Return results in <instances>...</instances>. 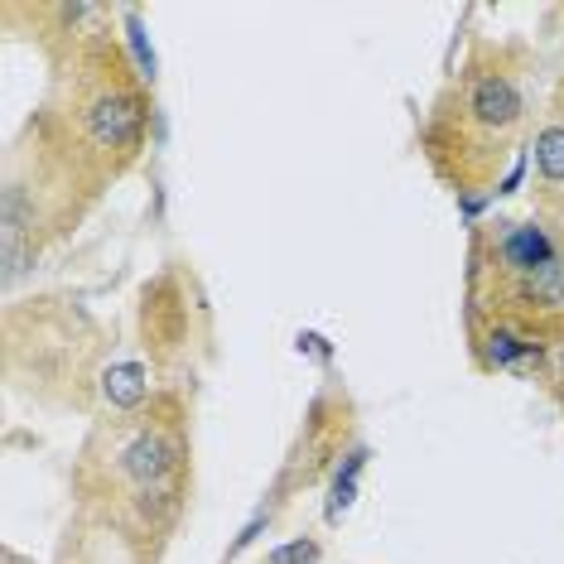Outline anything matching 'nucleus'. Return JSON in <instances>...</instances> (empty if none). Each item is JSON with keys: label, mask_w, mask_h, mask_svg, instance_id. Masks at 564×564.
<instances>
[{"label": "nucleus", "mask_w": 564, "mask_h": 564, "mask_svg": "<svg viewBox=\"0 0 564 564\" xmlns=\"http://www.w3.org/2000/svg\"><path fill=\"white\" fill-rule=\"evenodd\" d=\"M135 352L150 362L160 387L194 391L198 371L217 352V324L208 290L194 271V261L170 256L155 265L135 290Z\"/></svg>", "instance_id": "nucleus-7"}, {"label": "nucleus", "mask_w": 564, "mask_h": 564, "mask_svg": "<svg viewBox=\"0 0 564 564\" xmlns=\"http://www.w3.org/2000/svg\"><path fill=\"white\" fill-rule=\"evenodd\" d=\"M54 564H140V560L111 531H101V525H93L87 517L73 511L68 525H63V535H58V560Z\"/></svg>", "instance_id": "nucleus-10"}, {"label": "nucleus", "mask_w": 564, "mask_h": 564, "mask_svg": "<svg viewBox=\"0 0 564 564\" xmlns=\"http://www.w3.org/2000/svg\"><path fill=\"white\" fill-rule=\"evenodd\" d=\"M48 93L40 107L68 135V145L111 188L131 178L155 145V87L121 40V10L73 48L44 63Z\"/></svg>", "instance_id": "nucleus-4"}, {"label": "nucleus", "mask_w": 564, "mask_h": 564, "mask_svg": "<svg viewBox=\"0 0 564 564\" xmlns=\"http://www.w3.org/2000/svg\"><path fill=\"white\" fill-rule=\"evenodd\" d=\"M564 333V232L535 208L473 223L464 343L482 377H535Z\"/></svg>", "instance_id": "nucleus-3"}, {"label": "nucleus", "mask_w": 564, "mask_h": 564, "mask_svg": "<svg viewBox=\"0 0 564 564\" xmlns=\"http://www.w3.org/2000/svg\"><path fill=\"white\" fill-rule=\"evenodd\" d=\"M126 348L101 318L68 290L6 294L0 310V377L20 401L83 415L87 425L101 410V391Z\"/></svg>", "instance_id": "nucleus-6"}, {"label": "nucleus", "mask_w": 564, "mask_h": 564, "mask_svg": "<svg viewBox=\"0 0 564 564\" xmlns=\"http://www.w3.org/2000/svg\"><path fill=\"white\" fill-rule=\"evenodd\" d=\"M550 101V58L525 34H473L420 111L415 145L454 198H482L525 155Z\"/></svg>", "instance_id": "nucleus-2"}, {"label": "nucleus", "mask_w": 564, "mask_h": 564, "mask_svg": "<svg viewBox=\"0 0 564 564\" xmlns=\"http://www.w3.org/2000/svg\"><path fill=\"white\" fill-rule=\"evenodd\" d=\"M111 184L87 164L68 135L34 107L0 155V285L15 294L58 247L87 227Z\"/></svg>", "instance_id": "nucleus-5"}, {"label": "nucleus", "mask_w": 564, "mask_h": 564, "mask_svg": "<svg viewBox=\"0 0 564 564\" xmlns=\"http://www.w3.org/2000/svg\"><path fill=\"white\" fill-rule=\"evenodd\" d=\"M73 511L111 531L140 564H160L198 492L194 391L164 387L83 430L68 468Z\"/></svg>", "instance_id": "nucleus-1"}, {"label": "nucleus", "mask_w": 564, "mask_h": 564, "mask_svg": "<svg viewBox=\"0 0 564 564\" xmlns=\"http://www.w3.org/2000/svg\"><path fill=\"white\" fill-rule=\"evenodd\" d=\"M357 458H362V415H357L352 391L338 377H328L310 395V405H304L300 425H294L285 454H280V464L271 473V482H265L261 517L275 521L290 502L318 492L328 478H338L343 464H357Z\"/></svg>", "instance_id": "nucleus-8"}, {"label": "nucleus", "mask_w": 564, "mask_h": 564, "mask_svg": "<svg viewBox=\"0 0 564 564\" xmlns=\"http://www.w3.org/2000/svg\"><path fill=\"white\" fill-rule=\"evenodd\" d=\"M541 217H545V213H541ZM550 223H555L560 232H564V208H560V213H550Z\"/></svg>", "instance_id": "nucleus-13"}, {"label": "nucleus", "mask_w": 564, "mask_h": 564, "mask_svg": "<svg viewBox=\"0 0 564 564\" xmlns=\"http://www.w3.org/2000/svg\"><path fill=\"white\" fill-rule=\"evenodd\" d=\"M531 381L545 391V401H550V405H555L560 415H564V333L555 338V348L545 352V362L535 367V377H531Z\"/></svg>", "instance_id": "nucleus-12"}, {"label": "nucleus", "mask_w": 564, "mask_h": 564, "mask_svg": "<svg viewBox=\"0 0 564 564\" xmlns=\"http://www.w3.org/2000/svg\"><path fill=\"white\" fill-rule=\"evenodd\" d=\"M545 58H550V101H564V6L545 10Z\"/></svg>", "instance_id": "nucleus-11"}, {"label": "nucleus", "mask_w": 564, "mask_h": 564, "mask_svg": "<svg viewBox=\"0 0 564 564\" xmlns=\"http://www.w3.org/2000/svg\"><path fill=\"white\" fill-rule=\"evenodd\" d=\"M525 194L535 213L564 208V101H545L535 135L525 145Z\"/></svg>", "instance_id": "nucleus-9"}]
</instances>
